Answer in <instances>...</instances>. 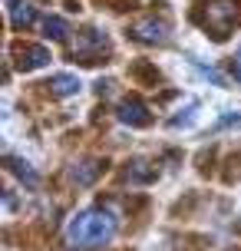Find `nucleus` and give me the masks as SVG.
I'll use <instances>...</instances> for the list:
<instances>
[{"mask_svg": "<svg viewBox=\"0 0 241 251\" xmlns=\"http://www.w3.org/2000/svg\"><path fill=\"white\" fill-rule=\"evenodd\" d=\"M66 238L76 248H102L116 238V215H109L106 208H86L70 222Z\"/></svg>", "mask_w": 241, "mask_h": 251, "instance_id": "f257e3e1", "label": "nucleus"}, {"mask_svg": "<svg viewBox=\"0 0 241 251\" xmlns=\"http://www.w3.org/2000/svg\"><path fill=\"white\" fill-rule=\"evenodd\" d=\"M116 116H119V119H122L126 126H136V129H142V126L152 123V113H149V106H145L142 100H136V96H129V100L119 102Z\"/></svg>", "mask_w": 241, "mask_h": 251, "instance_id": "423d86ee", "label": "nucleus"}, {"mask_svg": "<svg viewBox=\"0 0 241 251\" xmlns=\"http://www.w3.org/2000/svg\"><path fill=\"white\" fill-rule=\"evenodd\" d=\"M106 159H83V162H76L73 169H70V182H76V185H93L96 178L106 172Z\"/></svg>", "mask_w": 241, "mask_h": 251, "instance_id": "0eeeda50", "label": "nucleus"}, {"mask_svg": "<svg viewBox=\"0 0 241 251\" xmlns=\"http://www.w3.org/2000/svg\"><path fill=\"white\" fill-rule=\"evenodd\" d=\"M7 165H10V172L20 178V182H26V188H37L40 185V176L26 162H20V159H7Z\"/></svg>", "mask_w": 241, "mask_h": 251, "instance_id": "9d476101", "label": "nucleus"}, {"mask_svg": "<svg viewBox=\"0 0 241 251\" xmlns=\"http://www.w3.org/2000/svg\"><path fill=\"white\" fill-rule=\"evenodd\" d=\"M13 56H17V60H13V63H17V70H24V73L40 70V66L50 63V50H47V47H37V43H24V47H17Z\"/></svg>", "mask_w": 241, "mask_h": 251, "instance_id": "39448f33", "label": "nucleus"}, {"mask_svg": "<svg viewBox=\"0 0 241 251\" xmlns=\"http://www.w3.org/2000/svg\"><path fill=\"white\" fill-rule=\"evenodd\" d=\"M43 30H47V37H50V40H66V37H70V24H66L63 17H47Z\"/></svg>", "mask_w": 241, "mask_h": 251, "instance_id": "f8f14e48", "label": "nucleus"}, {"mask_svg": "<svg viewBox=\"0 0 241 251\" xmlns=\"http://www.w3.org/2000/svg\"><path fill=\"white\" fill-rule=\"evenodd\" d=\"M132 40H139V43H155V47H162L165 40H169V24H162V20H155V17H149V20H139V24H132Z\"/></svg>", "mask_w": 241, "mask_h": 251, "instance_id": "20e7f679", "label": "nucleus"}, {"mask_svg": "<svg viewBox=\"0 0 241 251\" xmlns=\"http://www.w3.org/2000/svg\"><path fill=\"white\" fill-rule=\"evenodd\" d=\"M155 178V169L145 159H132L126 165V182H152Z\"/></svg>", "mask_w": 241, "mask_h": 251, "instance_id": "1a4fd4ad", "label": "nucleus"}, {"mask_svg": "<svg viewBox=\"0 0 241 251\" xmlns=\"http://www.w3.org/2000/svg\"><path fill=\"white\" fill-rule=\"evenodd\" d=\"M50 86L56 96H73V93H79V79L73 73H60V76H53Z\"/></svg>", "mask_w": 241, "mask_h": 251, "instance_id": "9b49d317", "label": "nucleus"}, {"mask_svg": "<svg viewBox=\"0 0 241 251\" xmlns=\"http://www.w3.org/2000/svg\"><path fill=\"white\" fill-rule=\"evenodd\" d=\"M231 73L241 79V56H238V60H231Z\"/></svg>", "mask_w": 241, "mask_h": 251, "instance_id": "4468645a", "label": "nucleus"}, {"mask_svg": "<svg viewBox=\"0 0 241 251\" xmlns=\"http://www.w3.org/2000/svg\"><path fill=\"white\" fill-rule=\"evenodd\" d=\"M106 50H109V37L99 33L96 26H86L83 33H76V43H73V56H76V60L96 63Z\"/></svg>", "mask_w": 241, "mask_h": 251, "instance_id": "7ed1b4c3", "label": "nucleus"}, {"mask_svg": "<svg viewBox=\"0 0 241 251\" xmlns=\"http://www.w3.org/2000/svg\"><path fill=\"white\" fill-rule=\"evenodd\" d=\"M241 3L238 0H208L205 3V26L215 40H225L231 33V26L238 24Z\"/></svg>", "mask_w": 241, "mask_h": 251, "instance_id": "f03ea898", "label": "nucleus"}, {"mask_svg": "<svg viewBox=\"0 0 241 251\" xmlns=\"http://www.w3.org/2000/svg\"><path fill=\"white\" fill-rule=\"evenodd\" d=\"M225 126H241V116H225V119L218 123V129H225Z\"/></svg>", "mask_w": 241, "mask_h": 251, "instance_id": "ddd939ff", "label": "nucleus"}, {"mask_svg": "<svg viewBox=\"0 0 241 251\" xmlns=\"http://www.w3.org/2000/svg\"><path fill=\"white\" fill-rule=\"evenodd\" d=\"M7 13H10V26L13 30H26L37 20V7L30 0H7Z\"/></svg>", "mask_w": 241, "mask_h": 251, "instance_id": "6e6552de", "label": "nucleus"}]
</instances>
